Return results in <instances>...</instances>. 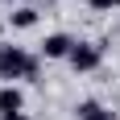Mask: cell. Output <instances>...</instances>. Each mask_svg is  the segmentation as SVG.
<instances>
[{"instance_id":"obj_6","label":"cell","mask_w":120,"mask_h":120,"mask_svg":"<svg viewBox=\"0 0 120 120\" xmlns=\"http://www.w3.org/2000/svg\"><path fill=\"white\" fill-rule=\"evenodd\" d=\"M8 25H12V29H33V25H37V8H33V4H21L17 12H8Z\"/></svg>"},{"instance_id":"obj_1","label":"cell","mask_w":120,"mask_h":120,"mask_svg":"<svg viewBox=\"0 0 120 120\" xmlns=\"http://www.w3.org/2000/svg\"><path fill=\"white\" fill-rule=\"evenodd\" d=\"M0 79H37V58L21 46H0Z\"/></svg>"},{"instance_id":"obj_2","label":"cell","mask_w":120,"mask_h":120,"mask_svg":"<svg viewBox=\"0 0 120 120\" xmlns=\"http://www.w3.org/2000/svg\"><path fill=\"white\" fill-rule=\"evenodd\" d=\"M99 54H104L99 46H87V41H75V50H71V58H66V62H71L75 71H95V66H99Z\"/></svg>"},{"instance_id":"obj_3","label":"cell","mask_w":120,"mask_h":120,"mask_svg":"<svg viewBox=\"0 0 120 120\" xmlns=\"http://www.w3.org/2000/svg\"><path fill=\"white\" fill-rule=\"evenodd\" d=\"M71 50H75V41L66 33H50L41 41V58H71Z\"/></svg>"},{"instance_id":"obj_4","label":"cell","mask_w":120,"mask_h":120,"mask_svg":"<svg viewBox=\"0 0 120 120\" xmlns=\"http://www.w3.org/2000/svg\"><path fill=\"white\" fill-rule=\"evenodd\" d=\"M21 108H25V95H21V87L4 83V87H0V116H12V112H21Z\"/></svg>"},{"instance_id":"obj_5","label":"cell","mask_w":120,"mask_h":120,"mask_svg":"<svg viewBox=\"0 0 120 120\" xmlns=\"http://www.w3.org/2000/svg\"><path fill=\"white\" fill-rule=\"evenodd\" d=\"M75 112H79V120H116V112H108L104 104H95V99H83Z\"/></svg>"},{"instance_id":"obj_7","label":"cell","mask_w":120,"mask_h":120,"mask_svg":"<svg viewBox=\"0 0 120 120\" xmlns=\"http://www.w3.org/2000/svg\"><path fill=\"white\" fill-rule=\"evenodd\" d=\"M95 12H108V8H120V0H87Z\"/></svg>"},{"instance_id":"obj_8","label":"cell","mask_w":120,"mask_h":120,"mask_svg":"<svg viewBox=\"0 0 120 120\" xmlns=\"http://www.w3.org/2000/svg\"><path fill=\"white\" fill-rule=\"evenodd\" d=\"M0 120H29L25 112H12V116H0Z\"/></svg>"}]
</instances>
